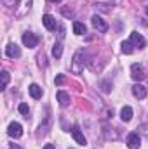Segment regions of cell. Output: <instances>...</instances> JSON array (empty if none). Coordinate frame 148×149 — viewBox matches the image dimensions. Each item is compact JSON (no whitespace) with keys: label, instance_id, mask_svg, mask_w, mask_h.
Returning a JSON list of instances; mask_svg holds the SVG:
<instances>
[{"label":"cell","instance_id":"52a82bcc","mask_svg":"<svg viewBox=\"0 0 148 149\" xmlns=\"http://www.w3.org/2000/svg\"><path fill=\"white\" fill-rule=\"evenodd\" d=\"M42 23H44V26H45L47 30H56V26H58L56 17L51 16V14H44V16H42Z\"/></svg>","mask_w":148,"mask_h":149},{"label":"cell","instance_id":"44dd1931","mask_svg":"<svg viewBox=\"0 0 148 149\" xmlns=\"http://www.w3.org/2000/svg\"><path fill=\"white\" fill-rule=\"evenodd\" d=\"M44 149H56V148H54V144H47Z\"/></svg>","mask_w":148,"mask_h":149},{"label":"cell","instance_id":"ba28073f","mask_svg":"<svg viewBox=\"0 0 148 149\" xmlns=\"http://www.w3.org/2000/svg\"><path fill=\"white\" fill-rule=\"evenodd\" d=\"M72 135H73V139H75L77 144H80V146H85V144H87V141H85L84 134L78 130V127H73V128H72Z\"/></svg>","mask_w":148,"mask_h":149},{"label":"cell","instance_id":"5bb4252c","mask_svg":"<svg viewBox=\"0 0 148 149\" xmlns=\"http://www.w3.org/2000/svg\"><path fill=\"white\" fill-rule=\"evenodd\" d=\"M73 33L75 35H84L85 33V24L80 23V21H75L73 23Z\"/></svg>","mask_w":148,"mask_h":149},{"label":"cell","instance_id":"2e32d148","mask_svg":"<svg viewBox=\"0 0 148 149\" xmlns=\"http://www.w3.org/2000/svg\"><path fill=\"white\" fill-rule=\"evenodd\" d=\"M132 43H131V40L129 42H122V52L124 54H132Z\"/></svg>","mask_w":148,"mask_h":149},{"label":"cell","instance_id":"ac0fdd59","mask_svg":"<svg viewBox=\"0 0 148 149\" xmlns=\"http://www.w3.org/2000/svg\"><path fill=\"white\" fill-rule=\"evenodd\" d=\"M66 81V76L65 74H56V78H54V83L56 85H63Z\"/></svg>","mask_w":148,"mask_h":149},{"label":"cell","instance_id":"ffe728a7","mask_svg":"<svg viewBox=\"0 0 148 149\" xmlns=\"http://www.w3.org/2000/svg\"><path fill=\"white\" fill-rule=\"evenodd\" d=\"M138 130H140V132H141V134H143V135H145V137L148 139V123H145V125H141V127H140Z\"/></svg>","mask_w":148,"mask_h":149},{"label":"cell","instance_id":"3957f363","mask_svg":"<svg viewBox=\"0 0 148 149\" xmlns=\"http://www.w3.org/2000/svg\"><path fill=\"white\" fill-rule=\"evenodd\" d=\"M91 23H92V26L98 30V31H101V33H105L106 30H108V24L103 21V17H99V16H92L91 17Z\"/></svg>","mask_w":148,"mask_h":149},{"label":"cell","instance_id":"8992f818","mask_svg":"<svg viewBox=\"0 0 148 149\" xmlns=\"http://www.w3.org/2000/svg\"><path fill=\"white\" fill-rule=\"evenodd\" d=\"M131 43L136 45V47H140V49H143V47L147 45V40H145L143 35H140L138 31H132V33H131Z\"/></svg>","mask_w":148,"mask_h":149},{"label":"cell","instance_id":"6da1fadb","mask_svg":"<svg viewBox=\"0 0 148 149\" xmlns=\"http://www.w3.org/2000/svg\"><path fill=\"white\" fill-rule=\"evenodd\" d=\"M7 134L12 137V139H19L23 135V127L18 123V121H12L9 123V128H7Z\"/></svg>","mask_w":148,"mask_h":149},{"label":"cell","instance_id":"7a4b0ae2","mask_svg":"<svg viewBox=\"0 0 148 149\" xmlns=\"http://www.w3.org/2000/svg\"><path fill=\"white\" fill-rule=\"evenodd\" d=\"M23 43H25V47L33 49V47H37V43H38V37L35 33H23Z\"/></svg>","mask_w":148,"mask_h":149},{"label":"cell","instance_id":"d6986e66","mask_svg":"<svg viewBox=\"0 0 148 149\" xmlns=\"http://www.w3.org/2000/svg\"><path fill=\"white\" fill-rule=\"evenodd\" d=\"M18 109H19V113H21V114H28V113H30V109H28V104H25V102H21Z\"/></svg>","mask_w":148,"mask_h":149},{"label":"cell","instance_id":"5b68a950","mask_svg":"<svg viewBox=\"0 0 148 149\" xmlns=\"http://www.w3.org/2000/svg\"><path fill=\"white\" fill-rule=\"evenodd\" d=\"M5 54H7V57H11V59H18V57L21 56V49H19L16 43H9L7 49H5Z\"/></svg>","mask_w":148,"mask_h":149},{"label":"cell","instance_id":"277c9868","mask_svg":"<svg viewBox=\"0 0 148 149\" xmlns=\"http://www.w3.org/2000/svg\"><path fill=\"white\" fill-rule=\"evenodd\" d=\"M131 76H132V80H136V81L143 80V78H145V70H143V66L132 64V66H131Z\"/></svg>","mask_w":148,"mask_h":149},{"label":"cell","instance_id":"e0dca14e","mask_svg":"<svg viewBox=\"0 0 148 149\" xmlns=\"http://www.w3.org/2000/svg\"><path fill=\"white\" fill-rule=\"evenodd\" d=\"M7 83H9V73L7 71H2V85H0V90H5Z\"/></svg>","mask_w":148,"mask_h":149},{"label":"cell","instance_id":"cb8c5ba5","mask_svg":"<svg viewBox=\"0 0 148 149\" xmlns=\"http://www.w3.org/2000/svg\"><path fill=\"white\" fill-rule=\"evenodd\" d=\"M147 14H148V7H147Z\"/></svg>","mask_w":148,"mask_h":149},{"label":"cell","instance_id":"30bf717a","mask_svg":"<svg viewBox=\"0 0 148 149\" xmlns=\"http://www.w3.org/2000/svg\"><path fill=\"white\" fill-rule=\"evenodd\" d=\"M132 94H134L136 99H145V97H147V88H145L141 83H136V85L132 87Z\"/></svg>","mask_w":148,"mask_h":149},{"label":"cell","instance_id":"7402d4cb","mask_svg":"<svg viewBox=\"0 0 148 149\" xmlns=\"http://www.w3.org/2000/svg\"><path fill=\"white\" fill-rule=\"evenodd\" d=\"M11 149H19L18 146H14V144H11Z\"/></svg>","mask_w":148,"mask_h":149},{"label":"cell","instance_id":"d4e9b609","mask_svg":"<svg viewBox=\"0 0 148 149\" xmlns=\"http://www.w3.org/2000/svg\"><path fill=\"white\" fill-rule=\"evenodd\" d=\"M70 149H72V148H70Z\"/></svg>","mask_w":148,"mask_h":149},{"label":"cell","instance_id":"9c48e42d","mask_svg":"<svg viewBox=\"0 0 148 149\" xmlns=\"http://www.w3.org/2000/svg\"><path fill=\"white\" fill-rule=\"evenodd\" d=\"M127 144H129V149H138L140 148V134H136V132L129 134V137H127Z\"/></svg>","mask_w":148,"mask_h":149},{"label":"cell","instance_id":"603a6c76","mask_svg":"<svg viewBox=\"0 0 148 149\" xmlns=\"http://www.w3.org/2000/svg\"><path fill=\"white\" fill-rule=\"evenodd\" d=\"M49 2H59V0H49Z\"/></svg>","mask_w":148,"mask_h":149},{"label":"cell","instance_id":"4fadbf2b","mask_svg":"<svg viewBox=\"0 0 148 149\" xmlns=\"http://www.w3.org/2000/svg\"><path fill=\"white\" fill-rule=\"evenodd\" d=\"M28 90H30V95H32L33 99H40V97H42V88L38 87L37 83H32Z\"/></svg>","mask_w":148,"mask_h":149},{"label":"cell","instance_id":"8fae6325","mask_svg":"<svg viewBox=\"0 0 148 149\" xmlns=\"http://www.w3.org/2000/svg\"><path fill=\"white\" fill-rule=\"evenodd\" d=\"M56 97H58V102H59V106H63V108H66L68 104H70V95L65 92V90H58V94H56Z\"/></svg>","mask_w":148,"mask_h":149},{"label":"cell","instance_id":"9a60e30c","mask_svg":"<svg viewBox=\"0 0 148 149\" xmlns=\"http://www.w3.org/2000/svg\"><path fill=\"white\" fill-rule=\"evenodd\" d=\"M52 56H54L56 59H59V57L63 56V45H61V43H54V47H52Z\"/></svg>","mask_w":148,"mask_h":149},{"label":"cell","instance_id":"7c38bea8","mask_svg":"<svg viewBox=\"0 0 148 149\" xmlns=\"http://www.w3.org/2000/svg\"><path fill=\"white\" fill-rule=\"evenodd\" d=\"M120 118H122V121H131V118H132V108L131 106H124L120 109Z\"/></svg>","mask_w":148,"mask_h":149}]
</instances>
